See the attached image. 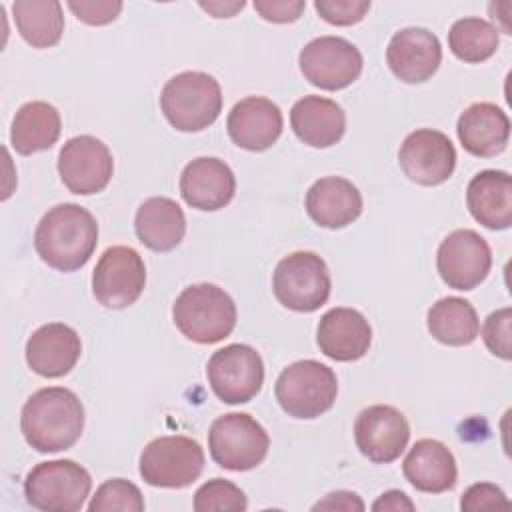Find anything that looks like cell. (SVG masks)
<instances>
[{
	"instance_id": "6da1fadb",
	"label": "cell",
	"mask_w": 512,
	"mask_h": 512,
	"mask_svg": "<svg viewBox=\"0 0 512 512\" xmlns=\"http://www.w3.org/2000/svg\"><path fill=\"white\" fill-rule=\"evenodd\" d=\"M20 430L36 452L68 450L82 436L84 406L68 388H40L22 406Z\"/></svg>"
},
{
	"instance_id": "7a4b0ae2",
	"label": "cell",
	"mask_w": 512,
	"mask_h": 512,
	"mask_svg": "<svg viewBox=\"0 0 512 512\" xmlns=\"http://www.w3.org/2000/svg\"><path fill=\"white\" fill-rule=\"evenodd\" d=\"M98 244L96 218L80 204L64 202L50 208L34 232V248L44 264L60 272L82 268Z\"/></svg>"
},
{
	"instance_id": "3957f363",
	"label": "cell",
	"mask_w": 512,
	"mask_h": 512,
	"mask_svg": "<svg viewBox=\"0 0 512 512\" xmlns=\"http://www.w3.org/2000/svg\"><path fill=\"white\" fill-rule=\"evenodd\" d=\"M176 328L196 344H216L232 334L236 326V304L228 292L216 284H192L184 288L174 306Z\"/></svg>"
},
{
	"instance_id": "277c9868",
	"label": "cell",
	"mask_w": 512,
	"mask_h": 512,
	"mask_svg": "<svg viewBox=\"0 0 512 512\" xmlns=\"http://www.w3.org/2000/svg\"><path fill=\"white\" fill-rule=\"evenodd\" d=\"M160 108L172 128L200 132L212 126L222 112L220 84L206 72H180L164 84Z\"/></svg>"
},
{
	"instance_id": "5b68a950",
	"label": "cell",
	"mask_w": 512,
	"mask_h": 512,
	"mask_svg": "<svg viewBox=\"0 0 512 512\" xmlns=\"http://www.w3.org/2000/svg\"><path fill=\"white\" fill-rule=\"evenodd\" d=\"M274 394L288 416L310 420L334 406L338 380L330 366L318 360H298L280 372Z\"/></svg>"
},
{
	"instance_id": "8992f818",
	"label": "cell",
	"mask_w": 512,
	"mask_h": 512,
	"mask_svg": "<svg viewBox=\"0 0 512 512\" xmlns=\"http://www.w3.org/2000/svg\"><path fill=\"white\" fill-rule=\"evenodd\" d=\"M90 490V472L74 460L40 462L24 480L26 502L44 512H76Z\"/></svg>"
},
{
	"instance_id": "52a82bcc",
	"label": "cell",
	"mask_w": 512,
	"mask_h": 512,
	"mask_svg": "<svg viewBox=\"0 0 512 512\" xmlns=\"http://www.w3.org/2000/svg\"><path fill=\"white\" fill-rule=\"evenodd\" d=\"M270 438L264 426L246 412L218 416L208 430L212 460L232 472L252 470L266 458Z\"/></svg>"
},
{
	"instance_id": "ba28073f",
	"label": "cell",
	"mask_w": 512,
	"mask_h": 512,
	"mask_svg": "<svg viewBox=\"0 0 512 512\" xmlns=\"http://www.w3.org/2000/svg\"><path fill=\"white\" fill-rule=\"evenodd\" d=\"M330 272L326 262L306 250L284 256L272 276L276 300L294 312H314L330 296Z\"/></svg>"
},
{
	"instance_id": "9c48e42d",
	"label": "cell",
	"mask_w": 512,
	"mask_h": 512,
	"mask_svg": "<svg viewBox=\"0 0 512 512\" xmlns=\"http://www.w3.org/2000/svg\"><path fill=\"white\" fill-rule=\"evenodd\" d=\"M204 470V450L188 436H160L148 442L140 454L138 472L156 488L190 486Z\"/></svg>"
},
{
	"instance_id": "30bf717a",
	"label": "cell",
	"mask_w": 512,
	"mask_h": 512,
	"mask_svg": "<svg viewBox=\"0 0 512 512\" xmlns=\"http://www.w3.org/2000/svg\"><path fill=\"white\" fill-rule=\"evenodd\" d=\"M206 376L212 392L226 404L250 402L264 384V362L248 344H228L216 350Z\"/></svg>"
},
{
	"instance_id": "8fae6325",
	"label": "cell",
	"mask_w": 512,
	"mask_h": 512,
	"mask_svg": "<svg viewBox=\"0 0 512 512\" xmlns=\"http://www.w3.org/2000/svg\"><path fill=\"white\" fill-rule=\"evenodd\" d=\"M298 64L312 86L334 92L358 80L364 62L360 50L346 38L320 36L300 50Z\"/></svg>"
},
{
	"instance_id": "7c38bea8",
	"label": "cell",
	"mask_w": 512,
	"mask_h": 512,
	"mask_svg": "<svg viewBox=\"0 0 512 512\" xmlns=\"http://www.w3.org/2000/svg\"><path fill=\"white\" fill-rule=\"evenodd\" d=\"M144 286L146 266L134 248L112 246L104 250L92 274V292L104 308H128L140 298Z\"/></svg>"
},
{
	"instance_id": "4fadbf2b",
	"label": "cell",
	"mask_w": 512,
	"mask_h": 512,
	"mask_svg": "<svg viewBox=\"0 0 512 512\" xmlns=\"http://www.w3.org/2000/svg\"><path fill=\"white\" fill-rule=\"evenodd\" d=\"M112 172V152L96 136H74L60 148L58 174L72 194L90 196L102 192L108 186Z\"/></svg>"
},
{
	"instance_id": "5bb4252c",
	"label": "cell",
	"mask_w": 512,
	"mask_h": 512,
	"mask_svg": "<svg viewBox=\"0 0 512 512\" xmlns=\"http://www.w3.org/2000/svg\"><path fill=\"white\" fill-rule=\"evenodd\" d=\"M436 266L440 278L450 288L472 290L486 280L492 268V252L476 230L460 228L440 242Z\"/></svg>"
},
{
	"instance_id": "9a60e30c",
	"label": "cell",
	"mask_w": 512,
	"mask_h": 512,
	"mask_svg": "<svg viewBox=\"0 0 512 512\" xmlns=\"http://www.w3.org/2000/svg\"><path fill=\"white\" fill-rule=\"evenodd\" d=\"M402 172L420 186L446 182L456 168V150L450 138L432 128L410 132L398 152Z\"/></svg>"
},
{
	"instance_id": "2e32d148",
	"label": "cell",
	"mask_w": 512,
	"mask_h": 512,
	"mask_svg": "<svg viewBox=\"0 0 512 512\" xmlns=\"http://www.w3.org/2000/svg\"><path fill=\"white\" fill-rule=\"evenodd\" d=\"M354 440L370 462L390 464L408 446L410 426L406 416L394 406L374 404L356 416Z\"/></svg>"
},
{
	"instance_id": "e0dca14e",
	"label": "cell",
	"mask_w": 512,
	"mask_h": 512,
	"mask_svg": "<svg viewBox=\"0 0 512 512\" xmlns=\"http://www.w3.org/2000/svg\"><path fill=\"white\" fill-rule=\"evenodd\" d=\"M386 62L398 80L406 84L426 82L442 62L440 40L426 28H402L388 42Z\"/></svg>"
},
{
	"instance_id": "ac0fdd59",
	"label": "cell",
	"mask_w": 512,
	"mask_h": 512,
	"mask_svg": "<svg viewBox=\"0 0 512 512\" xmlns=\"http://www.w3.org/2000/svg\"><path fill=\"white\" fill-rule=\"evenodd\" d=\"M234 192V172L220 158L200 156L188 162L180 174V194L196 210H220L232 202Z\"/></svg>"
},
{
	"instance_id": "d6986e66",
	"label": "cell",
	"mask_w": 512,
	"mask_h": 512,
	"mask_svg": "<svg viewBox=\"0 0 512 512\" xmlns=\"http://www.w3.org/2000/svg\"><path fill=\"white\" fill-rule=\"evenodd\" d=\"M282 126L284 120L278 104L264 96L242 98L232 106L226 120L230 140L250 152H262L276 144Z\"/></svg>"
},
{
	"instance_id": "ffe728a7",
	"label": "cell",
	"mask_w": 512,
	"mask_h": 512,
	"mask_svg": "<svg viewBox=\"0 0 512 512\" xmlns=\"http://www.w3.org/2000/svg\"><path fill=\"white\" fill-rule=\"evenodd\" d=\"M320 352L336 362L362 358L372 342V328L364 314L354 308L338 306L322 314L316 330Z\"/></svg>"
},
{
	"instance_id": "44dd1931",
	"label": "cell",
	"mask_w": 512,
	"mask_h": 512,
	"mask_svg": "<svg viewBox=\"0 0 512 512\" xmlns=\"http://www.w3.org/2000/svg\"><path fill=\"white\" fill-rule=\"evenodd\" d=\"M82 342L78 332L62 322H50L32 332L26 342L28 366L44 378H62L78 362Z\"/></svg>"
},
{
	"instance_id": "7402d4cb",
	"label": "cell",
	"mask_w": 512,
	"mask_h": 512,
	"mask_svg": "<svg viewBox=\"0 0 512 512\" xmlns=\"http://www.w3.org/2000/svg\"><path fill=\"white\" fill-rule=\"evenodd\" d=\"M462 148L478 158H492L504 152L510 138V120L506 112L492 102L468 106L456 124Z\"/></svg>"
},
{
	"instance_id": "603a6c76",
	"label": "cell",
	"mask_w": 512,
	"mask_h": 512,
	"mask_svg": "<svg viewBox=\"0 0 512 512\" xmlns=\"http://www.w3.org/2000/svg\"><path fill=\"white\" fill-rule=\"evenodd\" d=\"M306 212L318 226L338 230L360 216L362 194L350 180L326 176L306 192Z\"/></svg>"
},
{
	"instance_id": "cb8c5ba5",
	"label": "cell",
	"mask_w": 512,
	"mask_h": 512,
	"mask_svg": "<svg viewBox=\"0 0 512 512\" xmlns=\"http://www.w3.org/2000/svg\"><path fill=\"white\" fill-rule=\"evenodd\" d=\"M466 206L476 222L490 230L512 224V178L504 170H482L466 188Z\"/></svg>"
},
{
	"instance_id": "d4e9b609",
	"label": "cell",
	"mask_w": 512,
	"mask_h": 512,
	"mask_svg": "<svg viewBox=\"0 0 512 512\" xmlns=\"http://www.w3.org/2000/svg\"><path fill=\"white\" fill-rule=\"evenodd\" d=\"M290 126L300 142L312 148H328L346 132V114L330 98L304 96L290 110Z\"/></svg>"
},
{
	"instance_id": "484cf974",
	"label": "cell",
	"mask_w": 512,
	"mask_h": 512,
	"mask_svg": "<svg viewBox=\"0 0 512 512\" xmlns=\"http://www.w3.org/2000/svg\"><path fill=\"white\" fill-rule=\"evenodd\" d=\"M406 480L420 492L440 494L456 484L458 468L450 448L438 440H418L402 462Z\"/></svg>"
},
{
	"instance_id": "4316f807",
	"label": "cell",
	"mask_w": 512,
	"mask_h": 512,
	"mask_svg": "<svg viewBox=\"0 0 512 512\" xmlns=\"http://www.w3.org/2000/svg\"><path fill=\"white\" fill-rule=\"evenodd\" d=\"M138 240L154 252L174 250L186 234V216L176 200L152 196L140 204L134 218Z\"/></svg>"
},
{
	"instance_id": "83f0119b",
	"label": "cell",
	"mask_w": 512,
	"mask_h": 512,
	"mask_svg": "<svg viewBox=\"0 0 512 512\" xmlns=\"http://www.w3.org/2000/svg\"><path fill=\"white\" fill-rule=\"evenodd\" d=\"M60 130V112L48 102L34 100L20 106L16 112L10 128V144L18 154L30 156L52 148L60 136Z\"/></svg>"
},
{
	"instance_id": "f1b7e54d",
	"label": "cell",
	"mask_w": 512,
	"mask_h": 512,
	"mask_svg": "<svg viewBox=\"0 0 512 512\" xmlns=\"http://www.w3.org/2000/svg\"><path fill=\"white\" fill-rule=\"evenodd\" d=\"M428 332L446 346H468L480 332L474 306L458 296H446L432 304L426 316Z\"/></svg>"
},
{
	"instance_id": "f546056e",
	"label": "cell",
	"mask_w": 512,
	"mask_h": 512,
	"mask_svg": "<svg viewBox=\"0 0 512 512\" xmlns=\"http://www.w3.org/2000/svg\"><path fill=\"white\" fill-rule=\"evenodd\" d=\"M12 14L20 36L32 48H50L64 32L62 4L56 0H16Z\"/></svg>"
},
{
	"instance_id": "4dcf8cb0",
	"label": "cell",
	"mask_w": 512,
	"mask_h": 512,
	"mask_svg": "<svg viewBox=\"0 0 512 512\" xmlns=\"http://www.w3.org/2000/svg\"><path fill=\"white\" fill-rule=\"evenodd\" d=\"M498 42V28L478 16L456 20L448 32L452 54L468 64H478L494 56Z\"/></svg>"
},
{
	"instance_id": "1f68e13d",
	"label": "cell",
	"mask_w": 512,
	"mask_h": 512,
	"mask_svg": "<svg viewBox=\"0 0 512 512\" xmlns=\"http://www.w3.org/2000/svg\"><path fill=\"white\" fill-rule=\"evenodd\" d=\"M248 508L246 494L230 480L212 478L194 494L196 512H244Z\"/></svg>"
},
{
	"instance_id": "d6a6232c",
	"label": "cell",
	"mask_w": 512,
	"mask_h": 512,
	"mask_svg": "<svg viewBox=\"0 0 512 512\" xmlns=\"http://www.w3.org/2000/svg\"><path fill=\"white\" fill-rule=\"evenodd\" d=\"M90 512H142L144 510V498L136 484L124 478H112L106 480L96 488V494L92 496L88 504Z\"/></svg>"
},
{
	"instance_id": "836d02e7",
	"label": "cell",
	"mask_w": 512,
	"mask_h": 512,
	"mask_svg": "<svg viewBox=\"0 0 512 512\" xmlns=\"http://www.w3.org/2000/svg\"><path fill=\"white\" fill-rule=\"evenodd\" d=\"M510 326H512V310L510 308H500V310L488 314V318L484 320V326H482V340H484L486 348L502 360L512 358Z\"/></svg>"
},
{
	"instance_id": "e575fe53",
	"label": "cell",
	"mask_w": 512,
	"mask_h": 512,
	"mask_svg": "<svg viewBox=\"0 0 512 512\" xmlns=\"http://www.w3.org/2000/svg\"><path fill=\"white\" fill-rule=\"evenodd\" d=\"M316 12L334 26H352L370 10V0H316Z\"/></svg>"
},
{
	"instance_id": "d590c367",
	"label": "cell",
	"mask_w": 512,
	"mask_h": 512,
	"mask_svg": "<svg viewBox=\"0 0 512 512\" xmlns=\"http://www.w3.org/2000/svg\"><path fill=\"white\" fill-rule=\"evenodd\" d=\"M460 508L464 512H478V510H492V508H510L506 494L490 482L472 484L460 500Z\"/></svg>"
},
{
	"instance_id": "8d00e7d4",
	"label": "cell",
	"mask_w": 512,
	"mask_h": 512,
	"mask_svg": "<svg viewBox=\"0 0 512 512\" xmlns=\"http://www.w3.org/2000/svg\"><path fill=\"white\" fill-rule=\"evenodd\" d=\"M68 8L74 12L78 20L90 26H104L118 18L122 10V2L102 0V2H68Z\"/></svg>"
},
{
	"instance_id": "74e56055",
	"label": "cell",
	"mask_w": 512,
	"mask_h": 512,
	"mask_svg": "<svg viewBox=\"0 0 512 512\" xmlns=\"http://www.w3.org/2000/svg\"><path fill=\"white\" fill-rule=\"evenodd\" d=\"M256 12L276 24H286V22H296L300 14L306 8L304 0H256L254 2Z\"/></svg>"
},
{
	"instance_id": "f35d334b",
	"label": "cell",
	"mask_w": 512,
	"mask_h": 512,
	"mask_svg": "<svg viewBox=\"0 0 512 512\" xmlns=\"http://www.w3.org/2000/svg\"><path fill=\"white\" fill-rule=\"evenodd\" d=\"M312 510H344V512H362L364 510V502L360 500L358 494L348 492V490H336L326 494L320 502H316L312 506Z\"/></svg>"
},
{
	"instance_id": "ab89813d",
	"label": "cell",
	"mask_w": 512,
	"mask_h": 512,
	"mask_svg": "<svg viewBox=\"0 0 512 512\" xmlns=\"http://www.w3.org/2000/svg\"><path fill=\"white\" fill-rule=\"evenodd\" d=\"M374 512H382V510H390V512H398V510H414V502L400 490H388L384 492L374 504H372Z\"/></svg>"
},
{
	"instance_id": "60d3db41",
	"label": "cell",
	"mask_w": 512,
	"mask_h": 512,
	"mask_svg": "<svg viewBox=\"0 0 512 512\" xmlns=\"http://www.w3.org/2000/svg\"><path fill=\"white\" fill-rule=\"evenodd\" d=\"M244 6H246V2H242V0L240 2H200V8L208 10L216 18H230Z\"/></svg>"
}]
</instances>
